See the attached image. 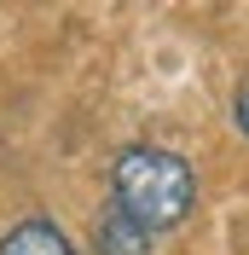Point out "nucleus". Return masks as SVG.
I'll return each mask as SVG.
<instances>
[{
    "mask_svg": "<svg viewBox=\"0 0 249 255\" xmlns=\"http://www.w3.org/2000/svg\"><path fill=\"white\" fill-rule=\"evenodd\" d=\"M110 203L145 232H168L197 209V174L168 145H127L110 162Z\"/></svg>",
    "mask_w": 249,
    "mask_h": 255,
    "instance_id": "nucleus-1",
    "label": "nucleus"
},
{
    "mask_svg": "<svg viewBox=\"0 0 249 255\" xmlns=\"http://www.w3.org/2000/svg\"><path fill=\"white\" fill-rule=\"evenodd\" d=\"M93 250L99 255H151L156 232H145L133 215H122L116 203H105V215L93 221Z\"/></svg>",
    "mask_w": 249,
    "mask_h": 255,
    "instance_id": "nucleus-2",
    "label": "nucleus"
},
{
    "mask_svg": "<svg viewBox=\"0 0 249 255\" xmlns=\"http://www.w3.org/2000/svg\"><path fill=\"white\" fill-rule=\"evenodd\" d=\"M0 255H76V244H70V232H64L58 221L23 215V221L0 238Z\"/></svg>",
    "mask_w": 249,
    "mask_h": 255,
    "instance_id": "nucleus-3",
    "label": "nucleus"
},
{
    "mask_svg": "<svg viewBox=\"0 0 249 255\" xmlns=\"http://www.w3.org/2000/svg\"><path fill=\"white\" fill-rule=\"evenodd\" d=\"M232 128H238V133L249 139V81H244V87L232 93Z\"/></svg>",
    "mask_w": 249,
    "mask_h": 255,
    "instance_id": "nucleus-4",
    "label": "nucleus"
}]
</instances>
